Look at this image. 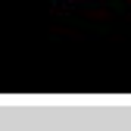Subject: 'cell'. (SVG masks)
I'll use <instances>...</instances> for the list:
<instances>
[]
</instances>
